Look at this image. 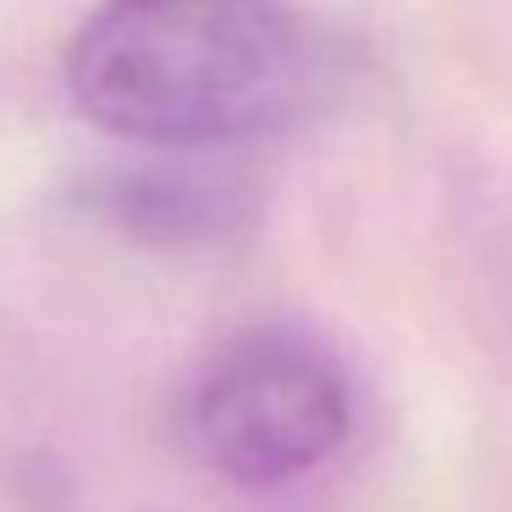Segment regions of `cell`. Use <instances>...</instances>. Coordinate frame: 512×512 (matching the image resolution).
<instances>
[{
	"instance_id": "obj_1",
	"label": "cell",
	"mask_w": 512,
	"mask_h": 512,
	"mask_svg": "<svg viewBox=\"0 0 512 512\" xmlns=\"http://www.w3.org/2000/svg\"><path fill=\"white\" fill-rule=\"evenodd\" d=\"M67 89L138 144H237L303 105L309 39L281 0H105L72 39Z\"/></svg>"
},
{
	"instance_id": "obj_2",
	"label": "cell",
	"mask_w": 512,
	"mask_h": 512,
	"mask_svg": "<svg viewBox=\"0 0 512 512\" xmlns=\"http://www.w3.org/2000/svg\"><path fill=\"white\" fill-rule=\"evenodd\" d=\"M193 441L237 485L303 479L347 441V380L303 342H243L193 391Z\"/></svg>"
}]
</instances>
